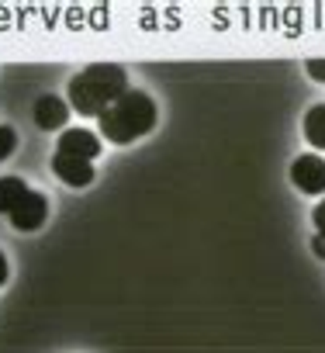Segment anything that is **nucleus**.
<instances>
[{"label": "nucleus", "instance_id": "nucleus-1", "mask_svg": "<svg viewBox=\"0 0 325 353\" xmlns=\"http://www.w3.org/2000/svg\"><path fill=\"white\" fill-rule=\"evenodd\" d=\"M121 94H128V73L118 63H90L70 80V108L101 118Z\"/></svg>", "mask_w": 325, "mask_h": 353}, {"label": "nucleus", "instance_id": "nucleus-2", "mask_svg": "<svg viewBox=\"0 0 325 353\" xmlns=\"http://www.w3.org/2000/svg\"><path fill=\"white\" fill-rule=\"evenodd\" d=\"M156 118H159L156 101H152L145 90H132V87H128V94H121V97L97 118V128H101V135H104L107 142L128 145V142L149 135V132L156 128Z\"/></svg>", "mask_w": 325, "mask_h": 353}, {"label": "nucleus", "instance_id": "nucleus-3", "mask_svg": "<svg viewBox=\"0 0 325 353\" xmlns=\"http://www.w3.org/2000/svg\"><path fill=\"white\" fill-rule=\"evenodd\" d=\"M291 184L301 194H325V159L318 152H304L291 163Z\"/></svg>", "mask_w": 325, "mask_h": 353}, {"label": "nucleus", "instance_id": "nucleus-4", "mask_svg": "<svg viewBox=\"0 0 325 353\" xmlns=\"http://www.w3.org/2000/svg\"><path fill=\"white\" fill-rule=\"evenodd\" d=\"M8 219H11V225H14L18 232H39V229L45 225V219H49V198H45L42 191H28V198H25Z\"/></svg>", "mask_w": 325, "mask_h": 353}, {"label": "nucleus", "instance_id": "nucleus-5", "mask_svg": "<svg viewBox=\"0 0 325 353\" xmlns=\"http://www.w3.org/2000/svg\"><path fill=\"white\" fill-rule=\"evenodd\" d=\"M52 173L59 176L63 184H70V188H87V184H94V163H90V159H80V156L56 152V156H52Z\"/></svg>", "mask_w": 325, "mask_h": 353}, {"label": "nucleus", "instance_id": "nucleus-6", "mask_svg": "<svg viewBox=\"0 0 325 353\" xmlns=\"http://www.w3.org/2000/svg\"><path fill=\"white\" fill-rule=\"evenodd\" d=\"M56 152H66V156H80V159H97L101 156V142L90 128H63L59 142H56Z\"/></svg>", "mask_w": 325, "mask_h": 353}, {"label": "nucleus", "instance_id": "nucleus-7", "mask_svg": "<svg viewBox=\"0 0 325 353\" xmlns=\"http://www.w3.org/2000/svg\"><path fill=\"white\" fill-rule=\"evenodd\" d=\"M66 121H70V104H66L63 97L42 94V97L35 101V125H39V128L52 132V128H66Z\"/></svg>", "mask_w": 325, "mask_h": 353}, {"label": "nucleus", "instance_id": "nucleus-8", "mask_svg": "<svg viewBox=\"0 0 325 353\" xmlns=\"http://www.w3.org/2000/svg\"><path fill=\"white\" fill-rule=\"evenodd\" d=\"M28 184L21 176H0V215H11L25 198H28Z\"/></svg>", "mask_w": 325, "mask_h": 353}, {"label": "nucleus", "instance_id": "nucleus-9", "mask_svg": "<svg viewBox=\"0 0 325 353\" xmlns=\"http://www.w3.org/2000/svg\"><path fill=\"white\" fill-rule=\"evenodd\" d=\"M301 128H304V139H308L315 149H325V104H311Z\"/></svg>", "mask_w": 325, "mask_h": 353}, {"label": "nucleus", "instance_id": "nucleus-10", "mask_svg": "<svg viewBox=\"0 0 325 353\" xmlns=\"http://www.w3.org/2000/svg\"><path fill=\"white\" fill-rule=\"evenodd\" d=\"M311 225H315V236H311V250L318 260H325V198L311 208Z\"/></svg>", "mask_w": 325, "mask_h": 353}, {"label": "nucleus", "instance_id": "nucleus-11", "mask_svg": "<svg viewBox=\"0 0 325 353\" xmlns=\"http://www.w3.org/2000/svg\"><path fill=\"white\" fill-rule=\"evenodd\" d=\"M14 149H18V132L11 125H0V163H4Z\"/></svg>", "mask_w": 325, "mask_h": 353}, {"label": "nucleus", "instance_id": "nucleus-12", "mask_svg": "<svg viewBox=\"0 0 325 353\" xmlns=\"http://www.w3.org/2000/svg\"><path fill=\"white\" fill-rule=\"evenodd\" d=\"M304 73H308L311 80L325 83V59H308V63H304Z\"/></svg>", "mask_w": 325, "mask_h": 353}, {"label": "nucleus", "instance_id": "nucleus-13", "mask_svg": "<svg viewBox=\"0 0 325 353\" xmlns=\"http://www.w3.org/2000/svg\"><path fill=\"white\" fill-rule=\"evenodd\" d=\"M8 277H11V267H8V256H4V253H0V288H4V284H8Z\"/></svg>", "mask_w": 325, "mask_h": 353}]
</instances>
